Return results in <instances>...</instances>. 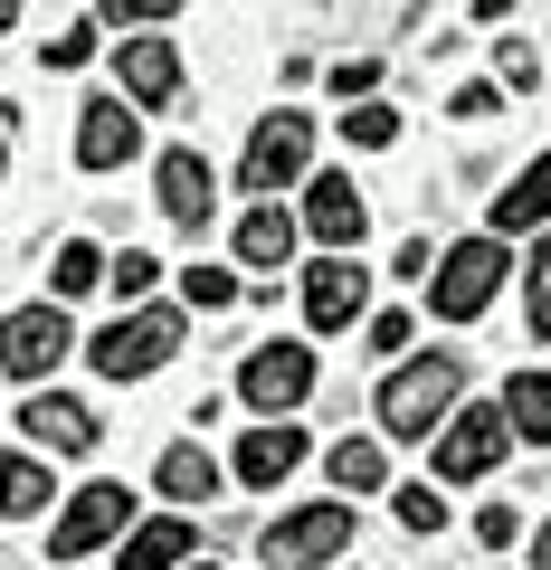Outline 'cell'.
Instances as JSON below:
<instances>
[{
  "label": "cell",
  "mask_w": 551,
  "mask_h": 570,
  "mask_svg": "<svg viewBox=\"0 0 551 570\" xmlns=\"http://www.w3.org/2000/svg\"><path fill=\"white\" fill-rule=\"evenodd\" d=\"M390 504H400V523H409V532H437V523H447V504H437V485H400Z\"/></svg>",
  "instance_id": "obj_31"
},
{
  "label": "cell",
  "mask_w": 551,
  "mask_h": 570,
  "mask_svg": "<svg viewBox=\"0 0 551 570\" xmlns=\"http://www.w3.org/2000/svg\"><path fill=\"white\" fill-rule=\"evenodd\" d=\"M362 10H400V20H409V10H429V0H362Z\"/></svg>",
  "instance_id": "obj_38"
},
{
  "label": "cell",
  "mask_w": 551,
  "mask_h": 570,
  "mask_svg": "<svg viewBox=\"0 0 551 570\" xmlns=\"http://www.w3.org/2000/svg\"><path fill=\"white\" fill-rule=\"evenodd\" d=\"M0 570H10V561H0Z\"/></svg>",
  "instance_id": "obj_43"
},
{
  "label": "cell",
  "mask_w": 551,
  "mask_h": 570,
  "mask_svg": "<svg viewBox=\"0 0 551 570\" xmlns=\"http://www.w3.org/2000/svg\"><path fill=\"white\" fill-rule=\"evenodd\" d=\"M494 86H504V96H532V86H542V58H532L523 39H504L494 48Z\"/></svg>",
  "instance_id": "obj_28"
},
{
  "label": "cell",
  "mask_w": 551,
  "mask_h": 570,
  "mask_svg": "<svg viewBox=\"0 0 551 570\" xmlns=\"http://www.w3.org/2000/svg\"><path fill=\"white\" fill-rule=\"evenodd\" d=\"M10 20H20V0H0V29H10Z\"/></svg>",
  "instance_id": "obj_40"
},
{
  "label": "cell",
  "mask_w": 551,
  "mask_h": 570,
  "mask_svg": "<svg viewBox=\"0 0 551 570\" xmlns=\"http://www.w3.org/2000/svg\"><path fill=\"white\" fill-rule=\"evenodd\" d=\"M305 390H314V352L286 343V333H276V343H257V352L238 362V400L257 409V419H286Z\"/></svg>",
  "instance_id": "obj_9"
},
{
  "label": "cell",
  "mask_w": 551,
  "mask_h": 570,
  "mask_svg": "<svg viewBox=\"0 0 551 570\" xmlns=\"http://www.w3.org/2000/svg\"><path fill=\"white\" fill-rule=\"evenodd\" d=\"M456 400H466V352H419V362H400L381 381V428L390 438H437V428L456 419Z\"/></svg>",
  "instance_id": "obj_1"
},
{
  "label": "cell",
  "mask_w": 551,
  "mask_h": 570,
  "mask_svg": "<svg viewBox=\"0 0 551 570\" xmlns=\"http://www.w3.org/2000/svg\"><path fill=\"white\" fill-rule=\"evenodd\" d=\"M362 305H371L362 257H314L305 266V324L314 333H352V324H362Z\"/></svg>",
  "instance_id": "obj_11"
},
{
  "label": "cell",
  "mask_w": 551,
  "mask_h": 570,
  "mask_svg": "<svg viewBox=\"0 0 551 570\" xmlns=\"http://www.w3.org/2000/svg\"><path fill=\"white\" fill-rule=\"evenodd\" d=\"M171 352H181V314L171 305H134V314H115V324L86 343V362H96L105 381H152Z\"/></svg>",
  "instance_id": "obj_3"
},
{
  "label": "cell",
  "mask_w": 551,
  "mask_h": 570,
  "mask_svg": "<svg viewBox=\"0 0 551 570\" xmlns=\"http://www.w3.org/2000/svg\"><path fill=\"white\" fill-rule=\"evenodd\" d=\"M181 295H190L200 314H228L247 285H238V266H209V257H200V266H181Z\"/></svg>",
  "instance_id": "obj_24"
},
{
  "label": "cell",
  "mask_w": 551,
  "mask_h": 570,
  "mask_svg": "<svg viewBox=\"0 0 551 570\" xmlns=\"http://www.w3.org/2000/svg\"><path fill=\"white\" fill-rule=\"evenodd\" d=\"M475 532H485V542H494V551H504V542H513V532H523V513H513V504H485V513H475Z\"/></svg>",
  "instance_id": "obj_34"
},
{
  "label": "cell",
  "mask_w": 551,
  "mask_h": 570,
  "mask_svg": "<svg viewBox=\"0 0 551 570\" xmlns=\"http://www.w3.org/2000/svg\"><path fill=\"white\" fill-rule=\"evenodd\" d=\"M466 10H475V20H485V29H494V20H504V10H513V0H466Z\"/></svg>",
  "instance_id": "obj_37"
},
{
  "label": "cell",
  "mask_w": 551,
  "mask_h": 570,
  "mask_svg": "<svg viewBox=\"0 0 551 570\" xmlns=\"http://www.w3.org/2000/svg\"><path fill=\"white\" fill-rule=\"evenodd\" d=\"M324 466H333V485H343V494H371V485H381V448H371V438H343V448H333L324 456Z\"/></svg>",
  "instance_id": "obj_25"
},
{
  "label": "cell",
  "mask_w": 551,
  "mask_h": 570,
  "mask_svg": "<svg viewBox=\"0 0 551 570\" xmlns=\"http://www.w3.org/2000/svg\"><path fill=\"white\" fill-rule=\"evenodd\" d=\"M163 494L171 504H209V494H219V456L209 448H171L163 456Z\"/></svg>",
  "instance_id": "obj_21"
},
{
  "label": "cell",
  "mask_w": 551,
  "mask_h": 570,
  "mask_svg": "<svg viewBox=\"0 0 551 570\" xmlns=\"http://www.w3.org/2000/svg\"><path fill=\"white\" fill-rule=\"evenodd\" d=\"M295 466H305V428H286V419H266V428H247V438H238V485L276 494V485H286Z\"/></svg>",
  "instance_id": "obj_16"
},
{
  "label": "cell",
  "mask_w": 551,
  "mask_h": 570,
  "mask_svg": "<svg viewBox=\"0 0 551 570\" xmlns=\"http://www.w3.org/2000/svg\"><path fill=\"white\" fill-rule=\"evenodd\" d=\"M532 570H551V523H542V542H532Z\"/></svg>",
  "instance_id": "obj_39"
},
{
  "label": "cell",
  "mask_w": 551,
  "mask_h": 570,
  "mask_svg": "<svg viewBox=\"0 0 551 570\" xmlns=\"http://www.w3.org/2000/svg\"><path fill=\"white\" fill-rule=\"evenodd\" d=\"M39 58H48V67H86V58H96V20H77V29H58V39H48Z\"/></svg>",
  "instance_id": "obj_32"
},
{
  "label": "cell",
  "mask_w": 551,
  "mask_h": 570,
  "mask_svg": "<svg viewBox=\"0 0 551 570\" xmlns=\"http://www.w3.org/2000/svg\"><path fill=\"white\" fill-rule=\"evenodd\" d=\"M152 276H163V266H152V257H144V247H124V257H115V266H105V285H115L124 305H144V295H152Z\"/></svg>",
  "instance_id": "obj_30"
},
{
  "label": "cell",
  "mask_w": 551,
  "mask_h": 570,
  "mask_svg": "<svg viewBox=\"0 0 551 570\" xmlns=\"http://www.w3.org/2000/svg\"><path fill=\"white\" fill-rule=\"evenodd\" d=\"M305 228L324 238V257H352V247H362L371 200L352 190V171H314V181H305Z\"/></svg>",
  "instance_id": "obj_12"
},
{
  "label": "cell",
  "mask_w": 551,
  "mask_h": 570,
  "mask_svg": "<svg viewBox=\"0 0 551 570\" xmlns=\"http://www.w3.org/2000/svg\"><path fill=\"white\" fill-rule=\"evenodd\" d=\"M152 200H163L171 228H209V209H219V171H209L190 142H171L163 171H152Z\"/></svg>",
  "instance_id": "obj_14"
},
{
  "label": "cell",
  "mask_w": 551,
  "mask_h": 570,
  "mask_svg": "<svg viewBox=\"0 0 551 570\" xmlns=\"http://www.w3.org/2000/svg\"><path fill=\"white\" fill-rule=\"evenodd\" d=\"M371 86H381V58H343V67H333V96H343V105H362Z\"/></svg>",
  "instance_id": "obj_33"
},
{
  "label": "cell",
  "mask_w": 551,
  "mask_h": 570,
  "mask_svg": "<svg viewBox=\"0 0 551 570\" xmlns=\"http://www.w3.org/2000/svg\"><path fill=\"white\" fill-rule=\"evenodd\" d=\"M190 561V513H163V523L124 532V570H181Z\"/></svg>",
  "instance_id": "obj_20"
},
{
  "label": "cell",
  "mask_w": 551,
  "mask_h": 570,
  "mask_svg": "<svg viewBox=\"0 0 551 570\" xmlns=\"http://www.w3.org/2000/svg\"><path fill=\"white\" fill-rule=\"evenodd\" d=\"M295 228H305V219H286L276 200H257V209L238 219V266H257V276H276V266L295 257Z\"/></svg>",
  "instance_id": "obj_19"
},
{
  "label": "cell",
  "mask_w": 551,
  "mask_h": 570,
  "mask_svg": "<svg viewBox=\"0 0 551 570\" xmlns=\"http://www.w3.org/2000/svg\"><path fill=\"white\" fill-rule=\"evenodd\" d=\"M77 352V324H67V305L48 295V305H20L0 314V381H48V371Z\"/></svg>",
  "instance_id": "obj_6"
},
{
  "label": "cell",
  "mask_w": 551,
  "mask_h": 570,
  "mask_svg": "<svg viewBox=\"0 0 551 570\" xmlns=\"http://www.w3.org/2000/svg\"><path fill=\"white\" fill-rule=\"evenodd\" d=\"M266 570H324L333 551H352V504H295L257 532Z\"/></svg>",
  "instance_id": "obj_5"
},
{
  "label": "cell",
  "mask_w": 551,
  "mask_h": 570,
  "mask_svg": "<svg viewBox=\"0 0 551 570\" xmlns=\"http://www.w3.org/2000/svg\"><path fill=\"white\" fill-rule=\"evenodd\" d=\"M494 105H504V86H456V115H466V124L494 115Z\"/></svg>",
  "instance_id": "obj_35"
},
{
  "label": "cell",
  "mask_w": 551,
  "mask_h": 570,
  "mask_svg": "<svg viewBox=\"0 0 551 570\" xmlns=\"http://www.w3.org/2000/svg\"><path fill=\"white\" fill-rule=\"evenodd\" d=\"M343 134L362 142V153H381V142H400V115H390L381 96H362V105H352V115H343Z\"/></svg>",
  "instance_id": "obj_27"
},
{
  "label": "cell",
  "mask_w": 551,
  "mask_h": 570,
  "mask_svg": "<svg viewBox=\"0 0 551 570\" xmlns=\"http://www.w3.org/2000/svg\"><path fill=\"white\" fill-rule=\"evenodd\" d=\"M504 438H513L504 400H485V409H456V419L437 428V448H429L437 485H475V475H494V456H504Z\"/></svg>",
  "instance_id": "obj_8"
},
{
  "label": "cell",
  "mask_w": 551,
  "mask_h": 570,
  "mask_svg": "<svg viewBox=\"0 0 551 570\" xmlns=\"http://www.w3.org/2000/svg\"><path fill=\"white\" fill-rule=\"evenodd\" d=\"M124 532H134V494L124 485H77L58 504V523H48V561H86V551L124 542Z\"/></svg>",
  "instance_id": "obj_7"
},
{
  "label": "cell",
  "mask_w": 551,
  "mask_h": 570,
  "mask_svg": "<svg viewBox=\"0 0 551 570\" xmlns=\"http://www.w3.org/2000/svg\"><path fill=\"white\" fill-rule=\"evenodd\" d=\"M0 171H10V142H0Z\"/></svg>",
  "instance_id": "obj_41"
},
{
  "label": "cell",
  "mask_w": 551,
  "mask_h": 570,
  "mask_svg": "<svg viewBox=\"0 0 551 570\" xmlns=\"http://www.w3.org/2000/svg\"><path fill=\"white\" fill-rule=\"evenodd\" d=\"M542 228H551V153H532L494 200V238H542Z\"/></svg>",
  "instance_id": "obj_17"
},
{
  "label": "cell",
  "mask_w": 551,
  "mask_h": 570,
  "mask_svg": "<svg viewBox=\"0 0 551 570\" xmlns=\"http://www.w3.org/2000/svg\"><path fill=\"white\" fill-rule=\"evenodd\" d=\"M409 343V314H371V352H400Z\"/></svg>",
  "instance_id": "obj_36"
},
{
  "label": "cell",
  "mask_w": 551,
  "mask_h": 570,
  "mask_svg": "<svg viewBox=\"0 0 551 570\" xmlns=\"http://www.w3.org/2000/svg\"><path fill=\"white\" fill-rule=\"evenodd\" d=\"M115 96H134V105H171V96H181V48H171L163 29H134V39L115 48Z\"/></svg>",
  "instance_id": "obj_13"
},
{
  "label": "cell",
  "mask_w": 551,
  "mask_h": 570,
  "mask_svg": "<svg viewBox=\"0 0 551 570\" xmlns=\"http://www.w3.org/2000/svg\"><path fill=\"white\" fill-rule=\"evenodd\" d=\"M58 504V485H48V456L39 448H0V523H29V513Z\"/></svg>",
  "instance_id": "obj_18"
},
{
  "label": "cell",
  "mask_w": 551,
  "mask_h": 570,
  "mask_svg": "<svg viewBox=\"0 0 551 570\" xmlns=\"http://www.w3.org/2000/svg\"><path fill=\"white\" fill-rule=\"evenodd\" d=\"M305 163H314V124L295 115V105H276V115L247 134V153H238V190L247 200H276L286 181H305Z\"/></svg>",
  "instance_id": "obj_4"
},
{
  "label": "cell",
  "mask_w": 551,
  "mask_h": 570,
  "mask_svg": "<svg viewBox=\"0 0 551 570\" xmlns=\"http://www.w3.org/2000/svg\"><path fill=\"white\" fill-rule=\"evenodd\" d=\"M504 419L551 448V371H513V381H504Z\"/></svg>",
  "instance_id": "obj_22"
},
{
  "label": "cell",
  "mask_w": 551,
  "mask_h": 570,
  "mask_svg": "<svg viewBox=\"0 0 551 570\" xmlns=\"http://www.w3.org/2000/svg\"><path fill=\"white\" fill-rule=\"evenodd\" d=\"M96 285H105V257L86 238H67L58 257H48V295H58V305H67V295H96Z\"/></svg>",
  "instance_id": "obj_23"
},
{
  "label": "cell",
  "mask_w": 551,
  "mask_h": 570,
  "mask_svg": "<svg viewBox=\"0 0 551 570\" xmlns=\"http://www.w3.org/2000/svg\"><path fill=\"white\" fill-rule=\"evenodd\" d=\"M504 276H513V247L494 238H456L447 257H437V276H429V314L437 324H475V314L494 305V295H504Z\"/></svg>",
  "instance_id": "obj_2"
},
{
  "label": "cell",
  "mask_w": 551,
  "mask_h": 570,
  "mask_svg": "<svg viewBox=\"0 0 551 570\" xmlns=\"http://www.w3.org/2000/svg\"><path fill=\"white\" fill-rule=\"evenodd\" d=\"M20 428H29V448H39V456H96V438H105L96 409L67 400V390H39V400L20 409Z\"/></svg>",
  "instance_id": "obj_15"
},
{
  "label": "cell",
  "mask_w": 551,
  "mask_h": 570,
  "mask_svg": "<svg viewBox=\"0 0 551 570\" xmlns=\"http://www.w3.org/2000/svg\"><path fill=\"white\" fill-rule=\"evenodd\" d=\"M144 153V105L134 96H86V115H77V163L86 171H124Z\"/></svg>",
  "instance_id": "obj_10"
},
{
  "label": "cell",
  "mask_w": 551,
  "mask_h": 570,
  "mask_svg": "<svg viewBox=\"0 0 551 570\" xmlns=\"http://www.w3.org/2000/svg\"><path fill=\"white\" fill-rule=\"evenodd\" d=\"M523 285H532V343H551V228H542V238H532V257H523Z\"/></svg>",
  "instance_id": "obj_26"
},
{
  "label": "cell",
  "mask_w": 551,
  "mask_h": 570,
  "mask_svg": "<svg viewBox=\"0 0 551 570\" xmlns=\"http://www.w3.org/2000/svg\"><path fill=\"white\" fill-rule=\"evenodd\" d=\"M171 10H181V0H96V20H115L124 39H134V29H163Z\"/></svg>",
  "instance_id": "obj_29"
},
{
  "label": "cell",
  "mask_w": 551,
  "mask_h": 570,
  "mask_svg": "<svg viewBox=\"0 0 551 570\" xmlns=\"http://www.w3.org/2000/svg\"><path fill=\"white\" fill-rule=\"evenodd\" d=\"M190 570H219V561H190Z\"/></svg>",
  "instance_id": "obj_42"
}]
</instances>
